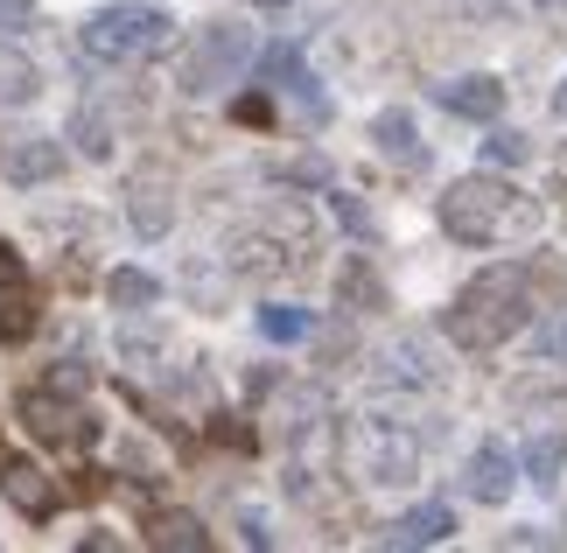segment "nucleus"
Listing matches in <instances>:
<instances>
[{"label":"nucleus","mask_w":567,"mask_h":553,"mask_svg":"<svg viewBox=\"0 0 567 553\" xmlns=\"http://www.w3.org/2000/svg\"><path fill=\"white\" fill-rule=\"evenodd\" d=\"M533 358L539 365H554V358H567V308L547 322V329H533Z\"/></svg>","instance_id":"bb28decb"},{"label":"nucleus","mask_w":567,"mask_h":553,"mask_svg":"<svg viewBox=\"0 0 567 553\" xmlns=\"http://www.w3.org/2000/svg\"><path fill=\"white\" fill-rule=\"evenodd\" d=\"M274 175H280V183H316V190H330V168H322L316 154H309V162H288V168H274Z\"/></svg>","instance_id":"c756f323"},{"label":"nucleus","mask_w":567,"mask_h":553,"mask_svg":"<svg viewBox=\"0 0 567 553\" xmlns=\"http://www.w3.org/2000/svg\"><path fill=\"white\" fill-rule=\"evenodd\" d=\"M316 259V232L301 211H274L267 225H246L225 238V267L246 274V280H280V274H301Z\"/></svg>","instance_id":"20e7f679"},{"label":"nucleus","mask_w":567,"mask_h":553,"mask_svg":"<svg viewBox=\"0 0 567 553\" xmlns=\"http://www.w3.org/2000/svg\"><path fill=\"white\" fill-rule=\"evenodd\" d=\"M231 113H238V120H246V126H267V120H274V105H267V92H252V99H238V105H231Z\"/></svg>","instance_id":"7c9ffc66"},{"label":"nucleus","mask_w":567,"mask_h":553,"mask_svg":"<svg viewBox=\"0 0 567 553\" xmlns=\"http://www.w3.org/2000/svg\"><path fill=\"white\" fill-rule=\"evenodd\" d=\"M309 329H316V316L295 308V301H267V308H259V337H267V344H301Z\"/></svg>","instance_id":"aec40b11"},{"label":"nucleus","mask_w":567,"mask_h":553,"mask_svg":"<svg viewBox=\"0 0 567 553\" xmlns=\"http://www.w3.org/2000/svg\"><path fill=\"white\" fill-rule=\"evenodd\" d=\"M343 449H351L358 483H372V491H400V483L421 477V462H427V434H421V428H406V420H392V413H358Z\"/></svg>","instance_id":"7ed1b4c3"},{"label":"nucleus","mask_w":567,"mask_h":553,"mask_svg":"<svg viewBox=\"0 0 567 553\" xmlns=\"http://www.w3.org/2000/svg\"><path fill=\"white\" fill-rule=\"evenodd\" d=\"M168 42H176V21L162 8H141V0H120V8H99L84 21V57L92 63H155Z\"/></svg>","instance_id":"39448f33"},{"label":"nucleus","mask_w":567,"mask_h":553,"mask_svg":"<svg viewBox=\"0 0 567 553\" xmlns=\"http://www.w3.org/2000/svg\"><path fill=\"white\" fill-rule=\"evenodd\" d=\"M252 63V35L246 29H231V21H210L204 35H196V50L183 57V92L189 99H204V92H217V84H231L238 71Z\"/></svg>","instance_id":"423d86ee"},{"label":"nucleus","mask_w":567,"mask_h":553,"mask_svg":"<svg viewBox=\"0 0 567 553\" xmlns=\"http://www.w3.org/2000/svg\"><path fill=\"white\" fill-rule=\"evenodd\" d=\"M337 295H343V308H379L385 295H379V274L364 267V259H351V267L337 274Z\"/></svg>","instance_id":"b1692460"},{"label":"nucleus","mask_w":567,"mask_h":553,"mask_svg":"<svg viewBox=\"0 0 567 553\" xmlns=\"http://www.w3.org/2000/svg\"><path fill=\"white\" fill-rule=\"evenodd\" d=\"M0 175H8L14 190L56 183V175H63V147H56V141H14L8 154H0Z\"/></svg>","instance_id":"2eb2a0df"},{"label":"nucleus","mask_w":567,"mask_h":553,"mask_svg":"<svg viewBox=\"0 0 567 553\" xmlns=\"http://www.w3.org/2000/svg\"><path fill=\"white\" fill-rule=\"evenodd\" d=\"M21 420H29V434H35V441H50V449H84V441L99 434L92 420H84L78 407H63V400H56L50 386H42V392H29V400H21Z\"/></svg>","instance_id":"6e6552de"},{"label":"nucleus","mask_w":567,"mask_h":553,"mask_svg":"<svg viewBox=\"0 0 567 553\" xmlns=\"http://www.w3.org/2000/svg\"><path fill=\"white\" fill-rule=\"evenodd\" d=\"M463 491L476 504H505L518 491V462L505 455V441H476V455H470V470H463Z\"/></svg>","instance_id":"f8f14e48"},{"label":"nucleus","mask_w":567,"mask_h":553,"mask_svg":"<svg viewBox=\"0 0 567 553\" xmlns=\"http://www.w3.org/2000/svg\"><path fill=\"white\" fill-rule=\"evenodd\" d=\"M0 498H8L21 519H50L56 512V477H42L35 462H0Z\"/></svg>","instance_id":"4468645a"},{"label":"nucleus","mask_w":567,"mask_h":553,"mask_svg":"<svg viewBox=\"0 0 567 553\" xmlns=\"http://www.w3.org/2000/svg\"><path fill=\"white\" fill-rule=\"evenodd\" d=\"M29 337H35V287L14 246H0V344H29Z\"/></svg>","instance_id":"9d476101"},{"label":"nucleus","mask_w":567,"mask_h":553,"mask_svg":"<svg viewBox=\"0 0 567 553\" xmlns=\"http://www.w3.org/2000/svg\"><path fill=\"white\" fill-rule=\"evenodd\" d=\"M71 141L84 162H113V126H105L99 105H78V120H71Z\"/></svg>","instance_id":"5701e85b"},{"label":"nucleus","mask_w":567,"mask_h":553,"mask_svg":"<svg viewBox=\"0 0 567 553\" xmlns=\"http://www.w3.org/2000/svg\"><path fill=\"white\" fill-rule=\"evenodd\" d=\"M42 92V71L29 50H14V35H0V105H29Z\"/></svg>","instance_id":"a211bd4d"},{"label":"nucleus","mask_w":567,"mask_h":553,"mask_svg":"<svg viewBox=\"0 0 567 553\" xmlns=\"http://www.w3.org/2000/svg\"><path fill=\"white\" fill-rule=\"evenodd\" d=\"M526 322H533V267H484L442 316V329L463 350H497Z\"/></svg>","instance_id":"f03ea898"},{"label":"nucleus","mask_w":567,"mask_h":553,"mask_svg":"<svg viewBox=\"0 0 567 553\" xmlns=\"http://www.w3.org/2000/svg\"><path fill=\"white\" fill-rule=\"evenodd\" d=\"M554 168H560V183H567V147H560V162H554Z\"/></svg>","instance_id":"473e14b6"},{"label":"nucleus","mask_w":567,"mask_h":553,"mask_svg":"<svg viewBox=\"0 0 567 553\" xmlns=\"http://www.w3.org/2000/svg\"><path fill=\"white\" fill-rule=\"evenodd\" d=\"M330 211H337V225L351 232V238H372V211H364L358 196H343V190H330Z\"/></svg>","instance_id":"a878e982"},{"label":"nucleus","mask_w":567,"mask_h":553,"mask_svg":"<svg viewBox=\"0 0 567 553\" xmlns=\"http://www.w3.org/2000/svg\"><path fill=\"white\" fill-rule=\"evenodd\" d=\"M252 8H288V0H252Z\"/></svg>","instance_id":"72a5a7b5"},{"label":"nucleus","mask_w":567,"mask_h":553,"mask_svg":"<svg viewBox=\"0 0 567 553\" xmlns=\"http://www.w3.org/2000/svg\"><path fill=\"white\" fill-rule=\"evenodd\" d=\"M560 470H567V434H560V428L533 434V441H526V477H533V491H554Z\"/></svg>","instance_id":"6ab92c4d"},{"label":"nucleus","mask_w":567,"mask_h":553,"mask_svg":"<svg viewBox=\"0 0 567 553\" xmlns=\"http://www.w3.org/2000/svg\"><path fill=\"white\" fill-rule=\"evenodd\" d=\"M449 533H455V512H449V504H413V512L392 519L379 540L385 546H442Z\"/></svg>","instance_id":"dca6fc26"},{"label":"nucleus","mask_w":567,"mask_h":553,"mask_svg":"<svg viewBox=\"0 0 567 553\" xmlns=\"http://www.w3.org/2000/svg\"><path fill=\"white\" fill-rule=\"evenodd\" d=\"M372 141H379L385 162H400V168H427V147L413 141V113H400V105L372 120Z\"/></svg>","instance_id":"f3484780"},{"label":"nucleus","mask_w":567,"mask_h":553,"mask_svg":"<svg viewBox=\"0 0 567 553\" xmlns=\"http://www.w3.org/2000/svg\"><path fill=\"white\" fill-rule=\"evenodd\" d=\"M35 29V0H0V35Z\"/></svg>","instance_id":"c85d7f7f"},{"label":"nucleus","mask_w":567,"mask_h":553,"mask_svg":"<svg viewBox=\"0 0 567 553\" xmlns=\"http://www.w3.org/2000/svg\"><path fill=\"white\" fill-rule=\"evenodd\" d=\"M372 386L379 392H434L442 386V358H434L427 337H392L372 358Z\"/></svg>","instance_id":"0eeeda50"},{"label":"nucleus","mask_w":567,"mask_h":553,"mask_svg":"<svg viewBox=\"0 0 567 553\" xmlns=\"http://www.w3.org/2000/svg\"><path fill=\"white\" fill-rule=\"evenodd\" d=\"M155 546H168V553H204L210 533H204V519H196V512H162L155 519Z\"/></svg>","instance_id":"412c9836"},{"label":"nucleus","mask_w":567,"mask_h":553,"mask_svg":"<svg viewBox=\"0 0 567 553\" xmlns=\"http://www.w3.org/2000/svg\"><path fill=\"white\" fill-rule=\"evenodd\" d=\"M259 78L274 84V92H288L301 113H309L316 126L330 120V99H322V84H316V71H301V57H295V42H274L267 57H259Z\"/></svg>","instance_id":"1a4fd4ad"},{"label":"nucleus","mask_w":567,"mask_h":553,"mask_svg":"<svg viewBox=\"0 0 567 553\" xmlns=\"http://www.w3.org/2000/svg\"><path fill=\"white\" fill-rule=\"evenodd\" d=\"M84 386H92V365H78V358H63V365H50V392H63V400H78Z\"/></svg>","instance_id":"cd10ccee"},{"label":"nucleus","mask_w":567,"mask_h":553,"mask_svg":"<svg viewBox=\"0 0 567 553\" xmlns=\"http://www.w3.org/2000/svg\"><path fill=\"white\" fill-rule=\"evenodd\" d=\"M442 232L455 246H518L539 232V204L505 175H463L442 196Z\"/></svg>","instance_id":"f257e3e1"},{"label":"nucleus","mask_w":567,"mask_h":553,"mask_svg":"<svg viewBox=\"0 0 567 553\" xmlns=\"http://www.w3.org/2000/svg\"><path fill=\"white\" fill-rule=\"evenodd\" d=\"M126 225L141 238H168V225H176V190H168L162 168H141L134 183H126Z\"/></svg>","instance_id":"9b49d317"},{"label":"nucleus","mask_w":567,"mask_h":553,"mask_svg":"<svg viewBox=\"0 0 567 553\" xmlns=\"http://www.w3.org/2000/svg\"><path fill=\"white\" fill-rule=\"evenodd\" d=\"M554 113H560V120H567V84H560V92H554Z\"/></svg>","instance_id":"2f4dec72"},{"label":"nucleus","mask_w":567,"mask_h":553,"mask_svg":"<svg viewBox=\"0 0 567 553\" xmlns=\"http://www.w3.org/2000/svg\"><path fill=\"white\" fill-rule=\"evenodd\" d=\"M484 154H491V168H518V162L533 154V141H526V134H512V126H497V134L484 141Z\"/></svg>","instance_id":"393cba45"},{"label":"nucleus","mask_w":567,"mask_h":553,"mask_svg":"<svg viewBox=\"0 0 567 553\" xmlns=\"http://www.w3.org/2000/svg\"><path fill=\"white\" fill-rule=\"evenodd\" d=\"M434 99H442V113H455V120H497V113H505V84H497L491 71L434 84Z\"/></svg>","instance_id":"ddd939ff"},{"label":"nucleus","mask_w":567,"mask_h":553,"mask_svg":"<svg viewBox=\"0 0 567 553\" xmlns=\"http://www.w3.org/2000/svg\"><path fill=\"white\" fill-rule=\"evenodd\" d=\"M105 295H113V308H155V301H162V280L141 274V267H113Z\"/></svg>","instance_id":"4be33fe9"}]
</instances>
